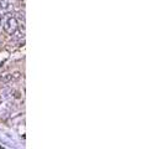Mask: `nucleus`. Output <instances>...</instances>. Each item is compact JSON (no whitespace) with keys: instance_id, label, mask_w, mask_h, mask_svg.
<instances>
[{"instance_id":"7ed1b4c3","label":"nucleus","mask_w":141,"mask_h":149,"mask_svg":"<svg viewBox=\"0 0 141 149\" xmlns=\"http://www.w3.org/2000/svg\"><path fill=\"white\" fill-rule=\"evenodd\" d=\"M9 6H10V1H9V0H0V8H1L3 10L9 9Z\"/></svg>"},{"instance_id":"39448f33","label":"nucleus","mask_w":141,"mask_h":149,"mask_svg":"<svg viewBox=\"0 0 141 149\" xmlns=\"http://www.w3.org/2000/svg\"><path fill=\"white\" fill-rule=\"evenodd\" d=\"M14 97H15V98H19V97H20L19 92H15V93H14Z\"/></svg>"},{"instance_id":"0eeeda50","label":"nucleus","mask_w":141,"mask_h":149,"mask_svg":"<svg viewBox=\"0 0 141 149\" xmlns=\"http://www.w3.org/2000/svg\"><path fill=\"white\" fill-rule=\"evenodd\" d=\"M0 9H1V8H0Z\"/></svg>"},{"instance_id":"f03ea898","label":"nucleus","mask_w":141,"mask_h":149,"mask_svg":"<svg viewBox=\"0 0 141 149\" xmlns=\"http://www.w3.org/2000/svg\"><path fill=\"white\" fill-rule=\"evenodd\" d=\"M12 81L11 78V73H6V74H3L1 77H0V83L5 85V83H9V82Z\"/></svg>"},{"instance_id":"423d86ee","label":"nucleus","mask_w":141,"mask_h":149,"mask_svg":"<svg viewBox=\"0 0 141 149\" xmlns=\"http://www.w3.org/2000/svg\"><path fill=\"white\" fill-rule=\"evenodd\" d=\"M1 21H3V15L0 14V25H1Z\"/></svg>"},{"instance_id":"20e7f679","label":"nucleus","mask_w":141,"mask_h":149,"mask_svg":"<svg viewBox=\"0 0 141 149\" xmlns=\"http://www.w3.org/2000/svg\"><path fill=\"white\" fill-rule=\"evenodd\" d=\"M20 77H21V72H19V71H16V72H14V73H11V78H12V81L19 80Z\"/></svg>"},{"instance_id":"f257e3e1","label":"nucleus","mask_w":141,"mask_h":149,"mask_svg":"<svg viewBox=\"0 0 141 149\" xmlns=\"http://www.w3.org/2000/svg\"><path fill=\"white\" fill-rule=\"evenodd\" d=\"M19 26V23H18V19L14 18V16H11V18L6 19V23L5 25H4V30H5L6 32H10V34H12L16 29H18Z\"/></svg>"}]
</instances>
